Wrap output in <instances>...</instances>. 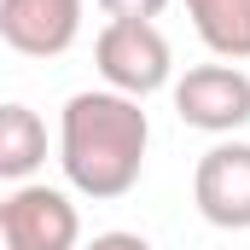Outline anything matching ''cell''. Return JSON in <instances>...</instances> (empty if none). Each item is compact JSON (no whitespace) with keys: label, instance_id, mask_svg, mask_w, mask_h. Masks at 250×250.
Returning a JSON list of instances; mask_svg holds the SVG:
<instances>
[{"label":"cell","instance_id":"9","mask_svg":"<svg viewBox=\"0 0 250 250\" xmlns=\"http://www.w3.org/2000/svg\"><path fill=\"white\" fill-rule=\"evenodd\" d=\"M163 6H169V0H99L105 18H146V23H157Z\"/></svg>","mask_w":250,"mask_h":250},{"label":"cell","instance_id":"1","mask_svg":"<svg viewBox=\"0 0 250 250\" xmlns=\"http://www.w3.org/2000/svg\"><path fill=\"white\" fill-rule=\"evenodd\" d=\"M146 146H151V123H146L140 99L111 93V87H87V93L64 99L59 169L70 181V192H82L93 204L128 198L146 175Z\"/></svg>","mask_w":250,"mask_h":250},{"label":"cell","instance_id":"11","mask_svg":"<svg viewBox=\"0 0 250 250\" xmlns=\"http://www.w3.org/2000/svg\"><path fill=\"white\" fill-rule=\"evenodd\" d=\"M0 250H18V239H12V227H6V215H0Z\"/></svg>","mask_w":250,"mask_h":250},{"label":"cell","instance_id":"4","mask_svg":"<svg viewBox=\"0 0 250 250\" xmlns=\"http://www.w3.org/2000/svg\"><path fill=\"white\" fill-rule=\"evenodd\" d=\"M192 204L209 227L250 233V140H215L192 169Z\"/></svg>","mask_w":250,"mask_h":250},{"label":"cell","instance_id":"8","mask_svg":"<svg viewBox=\"0 0 250 250\" xmlns=\"http://www.w3.org/2000/svg\"><path fill=\"white\" fill-rule=\"evenodd\" d=\"M187 18L221 64L250 59V0H187Z\"/></svg>","mask_w":250,"mask_h":250},{"label":"cell","instance_id":"2","mask_svg":"<svg viewBox=\"0 0 250 250\" xmlns=\"http://www.w3.org/2000/svg\"><path fill=\"white\" fill-rule=\"evenodd\" d=\"M93 64L105 76L111 93L128 99H151L175 82V53H169V35L146 18H111L93 41Z\"/></svg>","mask_w":250,"mask_h":250},{"label":"cell","instance_id":"5","mask_svg":"<svg viewBox=\"0 0 250 250\" xmlns=\"http://www.w3.org/2000/svg\"><path fill=\"white\" fill-rule=\"evenodd\" d=\"M0 215L12 227L18 250H76L82 245V215L70 204V192L23 181L12 187V198H0Z\"/></svg>","mask_w":250,"mask_h":250},{"label":"cell","instance_id":"6","mask_svg":"<svg viewBox=\"0 0 250 250\" xmlns=\"http://www.w3.org/2000/svg\"><path fill=\"white\" fill-rule=\"evenodd\" d=\"M82 35V0H0V41L23 59H59Z\"/></svg>","mask_w":250,"mask_h":250},{"label":"cell","instance_id":"3","mask_svg":"<svg viewBox=\"0 0 250 250\" xmlns=\"http://www.w3.org/2000/svg\"><path fill=\"white\" fill-rule=\"evenodd\" d=\"M175 117L198 134L233 140L250 123V76L239 64H192L187 76L175 82Z\"/></svg>","mask_w":250,"mask_h":250},{"label":"cell","instance_id":"10","mask_svg":"<svg viewBox=\"0 0 250 250\" xmlns=\"http://www.w3.org/2000/svg\"><path fill=\"white\" fill-rule=\"evenodd\" d=\"M76 250H151V239H140V233H123V227H111V233H93L87 245Z\"/></svg>","mask_w":250,"mask_h":250},{"label":"cell","instance_id":"7","mask_svg":"<svg viewBox=\"0 0 250 250\" xmlns=\"http://www.w3.org/2000/svg\"><path fill=\"white\" fill-rule=\"evenodd\" d=\"M41 163H47V123L29 105L6 99L0 105V181L23 187V181H35Z\"/></svg>","mask_w":250,"mask_h":250}]
</instances>
